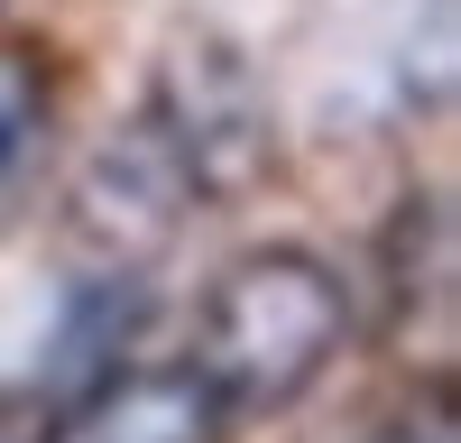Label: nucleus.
I'll return each mask as SVG.
<instances>
[{"label": "nucleus", "mask_w": 461, "mask_h": 443, "mask_svg": "<svg viewBox=\"0 0 461 443\" xmlns=\"http://www.w3.org/2000/svg\"><path fill=\"white\" fill-rule=\"evenodd\" d=\"M351 342V286L314 249H240L203 286L185 369L221 397V416H277Z\"/></svg>", "instance_id": "obj_1"}, {"label": "nucleus", "mask_w": 461, "mask_h": 443, "mask_svg": "<svg viewBox=\"0 0 461 443\" xmlns=\"http://www.w3.org/2000/svg\"><path fill=\"white\" fill-rule=\"evenodd\" d=\"M221 425H230L221 397L185 360H167V369H102V379H84L47 416V443H221Z\"/></svg>", "instance_id": "obj_2"}, {"label": "nucleus", "mask_w": 461, "mask_h": 443, "mask_svg": "<svg viewBox=\"0 0 461 443\" xmlns=\"http://www.w3.org/2000/svg\"><path fill=\"white\" fill-rule=\"evenodd\" d=\"M47 148H56V74L37 47H0V222L28 203Z\"/></svg>", "instance_id": "obj_3"}, {"label": "nucleus", "mask_w": 461, "mask_h": 443, "mask_svg": "<svg viewBox=\"0 0 461 443\" xmlns=\"http://www.w3.org/2000/svg\"><path fill=\"white\" fill-rule=\"evenodd\" d=\"M0 443H47V416L28 397H0Z\"/></svg>", "instance_id": "obj_4"}, {"label": "nucleus", "mask_w": 461, "mask_h": 443, "mask_svg": "<svg viewBox=\"0 0 461 443\" xmlns=\"http://www.w3.org/2000/svg\"><path fill=\"white\" fill-rule=\"evenodd\" d=\"M388 443H452V425H443V416H425V425H397Z\"/></svg>", "instance_id": "obj_5"}]
</instances>
